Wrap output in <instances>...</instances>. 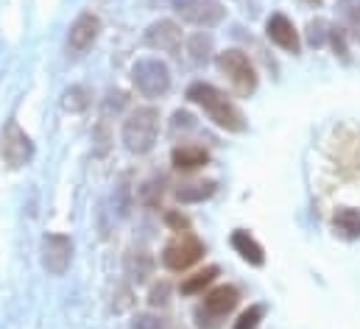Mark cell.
<instances>
[{
	"instance_id": "1",
	"label": "cell",
	"mask_w": 360,
	"mask_h": 329,
	"mask_svg": "<svg viewBox=\"0 0 360 329\" xmlns=\"http://www.w3.org/2000/svg\"><path fill=\"white\" fill-rule=\"evenodd\" d=\"M187 98L193 101V103H198L207 115H210V120L215 123V126H221V129H226V131H243L246 129V117H243V112L221 92V89H215L212 84H193L190 89H187Z\"/></svg>"
},
{
	"instance_id": "2",
	"label": "cell",
	"mask_w": 360,
	"mask_h": 329,
	"mask_svg": "<svg viewBox=\"0 0 360 329\" xmlns=\"http://www.w3.org/2000/svg\"><path fill=\"white\" fill-rule=\"evenodd\" d=\"M157 131H160V112L154 106L134 109L123 123V146L137 157L148 154L157 143Z\"/></svg>"
},
{
	"instance_id": "3",
	"label": "cell",
	"mask_w": 360,
	"mask_h": 329,
	"mask_svg": "<svg viewBox=\"0 0 360 329\" xmlns=\"http://www.w3.org/2000/svg\"><path fill=\"white\" fill-rule=\"evenodd\" d=\"M238 302H240V293L232 285H221L210 290L204 302L195 307V324L201 329H218L224 324V318L238 307Z\"/></svg>"
},
{
	"instance_id": "4",
	"label": "cell",
	"mask_w": 360,
	"mask_h": 329,
	"mask_svg": "<svg viewBox=\"0 0 360 329\" xmlns=\"http://www.w3.org/2000/svg\"><path fill=\"white\" fill-rule=\"evenodd\" d=\"M218 70L229 79L232 89L238 95H243V98H249L257 89V73H255V67H252V62H249V56L243 51L232 48V51L218 53Z\"/></svg>"
},
{
	"instance_id": "5",
	"label": "cell",
	"mask_w": 360,
	"mask_h": 329,
	"mask_svg": "<svg viewBox=\"0 0 360 329\" xmlns=\"http://www.w3.org/2000/svg\"><path fill=\"white\" fill-rule=\"evenodd\" d=\"M131 82L146 98H160L171 89V70L160 59H140L131 67Z\"/></svg>"
},
{
	"instance_id": "6",
	"label": "cell",
	"mask_w": 360,
	"mask_h": 329,
	"mask_svg": "<svg viewBox=\"0 0 360 329\" xmlns=\"http://www.w3.org/2000/svg\"><path fill=\"white\" fill-rule=\"evenodd\" d=\"M0 157L8 167H22L34 157V143L31 137L17 126V120H8L3 134H0Z\"/></svg>"
},
{
	"instance_id": "7",
	"label": "cell",
	"mask_w": 360,
	"mask_h": 329,
	"mask_svg": "<svg viewBox=\"0 0 360 329\" xmlns=\"http://www.w3.org/2000/svg\"><path fill=\"white\" fill-rule=\"evenodd\" d=\"M171 6L181 20L201 25V28L218 25L224 20V6L218 0H171Z\"/></svg>"
},
{
	"instance_id": "8",
	"label": "cell",
	"mask_w": 360,
	"mask_h": 329,
	"mask_svg": "<svg viewBox=\"0 0 360 329\" xmlns=\"http://www.w3.org/2000/svg\"><path fill=\"white\" fill-rule=\"evenodd\" d=\"M204 254V243L193 235H181L174 243H168L162 251V262L171 268V271H187L190 265H195Z\"/></svg>"
},
{
	"instance_id": "9",
	"label": "cell",
	"mask_w": 360,
	"mask_h": 329,
	"mask_svg": "<svg viewBox=\"0 0 360 329\" xmlns=\"http://www.w3.org/2000/svg\"><path fill=\"white\" fill-rule=\"evenodd\" d=\"M73 243L65 235H45L42 238V268L53 276H62L70 268Z\"/></svg>"
},
{
	"instance_id": "10",
	"label": "cell",
	"mask_w": 360,
	"mask_h": 329,
	"mask_svg": "<svg viewBox=\"0 0 360 329\" xmlns=\"http://www.w3.org/2000/svg\"><path fill=\"white\" fill-rule=\"evenodd\" d=\"M98 31H101V20L84 11L82 17H76V22L70 25V34H68V48L73 53H84L87 48H92V42L98 39Z\"/></svg>"
},
{
	"instance_id": "11",
	"label": "cell",
	"mask_w": 360,
	"mask_h": 329,
	"mask_svg": "<svg viewBox=\"0 0 360 329\" xmlns=\"http://www.w3.org/2000/svg\"><path fill=\"white\" fill-rule=\"evenodd\" d=\"M146 45H148V48H157V51L176 53V51L181 48L179 25L171 22V20H160V22H154V25L146 31Z\"/></svg>"
},
{
	"instance_id": "12",
	"label": "cell",
	"mask_w": 360,
	"mask_h": 329,
	"mask_svg": "<svg viewBox=\"0 0 360 329\" xmlns=\"http://www.w3.org/2000/svg\"><path fill=\"white\" fill-rule=\"evenodd\" d=\"M266 34L274 45H279L288 53H299V34L293 28V22L285 14H271L266 22Z\"/></svg>"
},
{
	"instance_id": "13",
	"label": "cell",
	"mask_w": 360,
	"mask_h": 329,
	"mask_svg": "<svg viewBox=\"0 0 360 329\" xmlns=\"http://www.w3.org/2000/svg\"><path fill=\"white\" fill-rule=\"evenodd\" d=\"M123 265H126V276H129L131 282L143 285V282L151 276V271H154V257H151L148 251H143V248H140V251L131 248V251L126 254V262H123Z\"/></svg>"
},
{
	"instance_id": "14",
	"label": "cell",
	"mask_w": 360,
	"mask_h": 329,
	"mask_svg": "<svg viewBox=\"0 0 360 329\" xmlns=\"http://www.w3.org/2000/svg\"><path fill=\"white\" fill-rule=\"evenodd\" d=\"M232 248H235L249 265H263V262H266V251H263V246H260L249 232H243V229H238V232L232 235Z\"/></svg>"
},
{
	"instance_id": "15",
	"label": "cell",
	"mask_w": 360,
	"mask_h": 329,
	"mask_svg": "<svg viewBox=\"0 0 360 329\" xmlns=\"http://www.w3.org/2000/svg\"><path fill=\"white\" fill-rule=\"evenodd\" d=\"M333 226H335V232H338L344 240H358L360 238V209L341 207V209L333 215Z\"/></svg>"
},
{
	"instance_id": "16",
	"label": "cell",
	"mask_w": 360,
	"mask_h": 329,
	"mask_svg": "<svg viewBox=\"0 0 360 329\" xmlns=\"http://www.w3.org/2000/svg\"><path fill=\"white\" fill-rule=\"evenodd\" d=\"M171 160L179 170H195V167H204L210 162V154L204 148H198V146H181L171 154Z\"/></svg>"
},
{
	"instance_id": "17",
	"label": "cell",
	"mask_w": 360,
	"mask_h": 329,
	"mask_svg": "<svg viewBox=\"0 0 360 329\" xmlns=\"http://www.w3.org/2000/svg\"><path fill=\"white\" fill-rule=\"evenodd\" d=\"M215 187H218L215 181H187V184H179L176 198L181 204H198V201L210 198L215 193Z\"/></svg>"
},
{
	"instance_id": "18",
	"label": "cell",
	"mask_w": 360,
	"mask_h": 329,
	"mask_svg": "<svg viewBox=\"0 0 360 329\" xmlns=\"http://www.w3.org/2000/svg\"><path fill=\"white\" fill-rule=\"evenodd\" d=\"M338 17L347 28V34L360 42V0H338Z\"/></svg>"
},
{
	"instance_id": "19",
	"label": "cell",
	"mask_w": 360,
	"mask_h": 329,
	"mask_svg": "<svg viewBox=\"0 0 360 329\" xmlns=\"http://www.w3.org/2000/svg\"><path fill=\"white\" fill-rule=\"evenodd\" d=\"M215 276H218V265H207L204 271H198V273H193L190 279H184L179 290L184 296H195V293H201L207 285H212Z\"/></svg>"
},
{
	"instance_id": "20",
	"label": "cell",
	"mask_w": 360,
	"mask_h": 329,
	"mask_svg": "<svg viewBox=\"0 0 360 329\" xmlns=\"http://www.w3.org/2000/svg\"><path fill=\"white\" fill-rule=\"evenodd\" d=\"M190 59L195 62V65H207L210 62V53H212V39L207 37V34H195L193 39H190Z\"/></svg>"
},
{
	"instance_id": "21",
	"label": "cell",
	"mask_w": 360,
	"mask_h": 329,
	"mask_svg": "<svg viewBox=\"0 0 360 329\" xmlns=\"http://www.w3.org/2000/svg\"><path fill=\"white\" fill-rule=\"evenodd\" d=\"M327 39H330V25H327V20H321V17L310 20V25H307V45H310V48H321Z\"/></svg>"
},
{
	"instance_id": "22",
	"label": "cell",
	"mask_w": 360,
	"mask_h": 329,
	"mask_svg": "<svg viewBox=\"0 0 360 329\" xmlns=\"http://www.w3.org/2000/svg\"><path fill=\"white\" fill-rule=\"evenodd\" d=\"M87 103H90V92L84 86H70L65 92V98H62V106L70 109V112H82Z\"/></svg>"
},
{
	"instance_id": "23",
	"label": "cell",
	"mask_w": 360,
	"mask_h": 329,
	"mask_svg": "<svg viewBox=\"0 0 360 329\" xmlns=\"http://www.w3.org/2000/svg\"><path fill=\"white\" fill-rule=\"evenodd\" d=\"M263 316H266V307H263V304H252V307L235 321V327L232 329H257L260 327V321H263Z\"/></svg>"
},
{
	"instance_id": "24",
	"label": "cell",
	"mask_w": 360,
	"mask_h": 329,
	"mask_svg": "<svg viewBox=\"0 0 360 329\" xmlns=\"http://www.w3.org/2000/svg\"><path fill=\"white\" fill-rule=\"evenodd\" d=\"M168 293H171V285H168V282H160V285L151 290V296H148L151 307H165V304H168Z\"/></svg>"
},
{
	"instance_id": "25",
	"label": "cell",
	"mask_w": 360,
	"mask_h": 329,
	"mask_svg": "<svg viewBox=\"0 0 360 329\" xmlns=\"http://www.w3.org/2000/svg\"><path fill=\"white\" fill-rule=\"evenodd\" d=\"M160 195H162V187H157V181H146L143 190H140V198H143L148 207H154V204L160 201Z\"/></svg>"
},
{
	"instance_id": "26",
	"label": "cell",
	"mask_w": 360,
	"mask_h": 329,
	"mask_svg": "<svg viewBox=\"0 0 360 329\" xmlns=\"http://www.w3.org/2000/svg\"><path fill=\"white\" fill-rule=\"evenodd\" d=\"M330 39H333V48L341 59H349V51H347V39H344V31L341 28H330Z\"/></svg>"
},
{
	"instance_id": "27",
	"label": "cell",
	"mask_w": 360,
	"mask_h": 329,
	"mask_svg": "<svg viewBox=\"0 0 360 329\" xmlns=\"http://www.w3.org/2000/svg\"><path fill=\"white\" fill-rule=\"evenodd\" d=\"M131 329H165V321H160L157 316H137L131 321Z\"/></svg>"
},
{
	"instance_id": "28",
	"label": "cell",
	"mask_w": 360,
	"mask_h": 329,
	"mask_svg": "<svg viewBox=\"0 0 360 329\" xmlns=\"http://www.w3.org/2000/svg\"><path fill=\"white\" fill-rule=\"evenodd\" d=\"M123 106H126V95H123V92H109V95H106V112H112V109L117 112V109H123Z\"/></svg>"
},
{
	"instance_id": "29",
	"label": "cell",
	"mask_w": 360,
	"mask_h": 329,
	"mask_svg": "<svg viewBox=\"0 0 360 329\" xmlns=\"http://www.w3.org/2000/svg\"><path fill=\"white\" fill-rule=\"evenodd\" d=\"M168 224L174 226V229H190V221L187 218H181V215H176V212H168Z\"/></svg>"
},
{
	"instance_id": "30",
	"label": "cell",
	"mask_w": 360,
	"mask_h": 329,
	"mask_svg": "<svg viewBox=\"0 0 360 329\" xmlns=\"http://www.w3.org/2000/svg\"><path fill=\"white\" fill-rule=\"evenodd\" d=\"M190 129V126H193V117H190V115H187V112H176V115H174V129Z\"/></svg>"
},
{
	"instance_id": "31",
	"label": "cell",
	"mask_w": 360,
	"mask_h": 329,
	"mask_svg": "<svg viewBox=\"0 0 360 329\" xmlns=\"http://www.w3.org/2000/svg\"><path fill=\"white\" fill-rule=\"evenodd\" d=\"M304 3H313V6H316V3H319V0H304Z\"/></svg>"
}]
</instances>
